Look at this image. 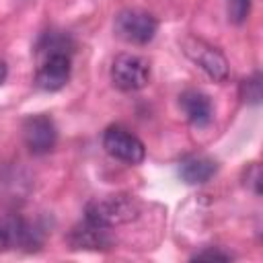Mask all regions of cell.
I'll return each instance as SVG.
<instances>
[{"label": "cell", "mask_w": 263, "mask_h": 263, "mask_svg": "<svg viewBox=\"0 0 263 263\" xmlns=\"http://www.w3.org/2000/svg\"><path fill=\"white\" fill-rule=\"evenodd\" d=\"M138 214H140L138 199L134 195H125V193L95 197L84 208V220L105 226V228L127 224L132 220H136Z\"/></svg>", "instance_id": "1"}, {"label": "cell", "mask_w": 263, "mask_h": 263, "mask_svg": "<svg viewBox=\"0 0 263 263\" xmlns=\"http://www.w3.org/2000/svg\"><path fill=\"white\" fill-rule=\"evenodd\" d=\"M43 245L41 230L16 216V214H2L0 216V251H37Z\"/></svg>", "instance_id": "2"}, {"label": "cell", "mask_w": 263, "mask_h": 263, "mask_svg": "<svg viewBox=\"0 0 263 263\" xmlns=\"http://www.w3.org/2000/svg\"><path fill=\"white\" fill-rule=\"evenodd\" d=\"M111 82L123 92H134L150 82V62L138 53H119L111 64Z\"/></svg>", "instance_id": "3"}, {"label": "cell", "mask_w": 263, "mask_h": 263, "mask_svg": "<svg viewBox=\"0 0 263 263\" xmlns=\"http://www.w3.org/2000/svg\"><path fill=\"white\" fill-rule=\"evenodd\" d=\"M113 29H115V35L119 39L134 43V45H144V43L154 39L156 29H158V21L146 10L127 8V10L117 12Z\"/></svg>", "instance_id": "4"}, {"label": "cell", "mask_w": 263, "mask_h": 263, "mask_svg": "<svg viewBox=\"0 0 263 263\" xmlns=\"http://www.w3.org/2000/svg\"><path fill=\"white\" fill-rule=\"evenodd\" d=\"M103 148L107 150V154L127 164H140L146 156V148L142 140L121 125H109L105 129Z\"/></svg>", "instance_id": "5"}, {"label": "cell", "mask_w": 263, "mask_h": 263, "mask_svg": "<svg viewBox=\"0 0 263 263\" xmlns=\"http://www.w3.org/2000/svg\"><path fill=\"white\" fill-rule=\"evenodd\" d=\"M183 47H185L187 58L199 70H203L208 78H212L214 82H224L228 78V62L216 47H212L210 43L201 39H193V37L185 39Z\"/></svg>", "instance_id": "6"}, {"label": "cell", "mask_w": 263, "mask_h": 263, "mask_svg": "<svg viewBox=\"0 0 263 263\" xmlns=\"http://www.w3.org/2000/svg\"><path fill=\"white\" fill-rule=\"evenodd\" d=\"M72 70L70 53H49L39 60V68L35 72V86L45 92L60 90L68 84Z\"/></svg>", "instance_id": "7"}, {"label": "cell", "mask_w": 263, "mask_h": 263, "mask_svg": "<svg viewBox=\"0 0 263 263\" xmlns=\"http://www.w3.org/2000/svg\"><path fill=\"white\" fill-rule=\"evenodd\" d=\"M23 138L33 154H45L53 150L58 140L55 123L49 115H33L23 123Z\"/></svg>", "instance_id": "8"}, {"label": "cell", "mask_w": 263, "mask_h": 263, "mask_svg": "<svg viewBox=\"0 0 263 263\" xmlns=\"http://www.w3.org/2000/svg\"><path fill=\"white\" fill-rule=\"evenodd\" d=\"M68 242L72 245V249H84V251H105L111 249L113 238L109 228L92 224L88 220H84L82 224L74 226L68 234Z\"/></svg>", "instance_id": "9"}, {"label": "cell", "mask_w": 263, "mask_h": 263, "mask_svg": "<svg viewBox=\"0 0 263 263\" xmlns=\"http://www.w3.org/2000/svg\"><path fill=\"white\" fill-rule=\"evenodd\" d=\"M179 107L185 113L187 121L197 125V127L208 125L212 121V115H214L212 101L201 90H185V92H181L179 95Z\"/></svg>", "instance_id": "10"}, {"label": "cell", "mask_w": 263, "mask_h": 263, "mask_svg": "<svg viewBox=\"0 0 263 263\" xmlns=\"http://www.w3.org/2000/svg\"><path fill=\"white\" fill-rule=\"evenodd\" d=\"M216 171H218L216 160H212L208 156H191L181 162L179 175L189 185H201V183L210 181L216 175Z\"/></svg>", "instance_id": "11"}, {"label": "cell", "mask_w": 263, "mask_h": 263, "mask_svg": "<svg viewBox=\"0 0 263 263\" xmlns=\"http://www.w3.org/2000/svg\"><path fill=\"white\" fill-rule=\"evenodd\" d=\"M72 47H74V41L70 39V35L58 33V31H47L37 41V58L41 60L49 53H72Z\"/></svg>", "instance_id": "12"}, {"label": "cell", "mask_w": 263, "mask_h": 263, "mask_svg": "<svg viewBox=\"0 0 263 263\" xmlns=\"http://www.w3.org/2000/svg\"><path fill=\"white\" fill-rule=\"evenodd\" d=\"M226 12L234 25H240L251 12V0H226Z\"/></svg>", "instance_id": "13"}, {"label": "cell", "mask_w": 263, "mask_h": 263, "mask_svg": "<svg viewBox=\"0 0 263 263\" xmlns=\"http://www.w3.org/2000/svg\"><path fill=\"white\" fill-rule=\"evenodd\" d=\"M242 97L249 103H259L261 99V76L253 74L251 78L242 80Z\"/></svg>", "instance_id": "14"}, {"label": "cell", "mask_w": 263, "mask_h": 263, "mask_svg": "<svg viewBox=\"0 0 263 263\" xmlns=\"http://www.w3.org/2000/svg\"><path fill=\"white\" fill-rule=\"evenodd\" d=\"M193 259H218V261H228L230 259V255H226V253H222V251H212V249H208V251H201V253H197V255H193Z\"/></svg>", "instance_id": "15"}, {"label": "cell", "mask_w": 263, "mask_h": 263, "mask_svg": "<svg viewBox=\"0 0 263 263\" xmlns=\"http://www.w3.org/2000/svg\"><path fill=\"white\" fill-rule=\"evenodd\" d=\"M6 74H8V68H6V64H4V62H0V86L4 84V80H6Z\"/></svg>", "instance_id": "16"}]
</instances>
